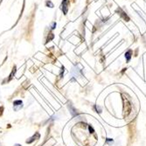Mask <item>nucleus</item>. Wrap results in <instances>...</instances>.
Returning <instances> with one entry per match:
<instances>
[{"mask_svg":"<svg viewBox=\"0 0 146 146\" xmlns=\"http://www.w3.org/2000/svg\"><path fill=\"white\" fill-rule=\"evenodd\" d=\"M123 103H124V116H127L129 113H130V110H131V104L130 102H129L128 98L125 97L124 95H123Z\"/></svg>","mask_w":146,"mask_h":146,"instance_id":"f257e3e1","label":"nucleus"},{"mask_svg":"<svg viewBox=\"0 0 146 146\" xmlns=\"http://www.w3.org/2000/svg\"><path fill=\"white\" fill-rule=\"evenodd\" d=\"M68 5H69V2L68 0H64L61 4V8H62V11L64 12V14H67L68 13Z\"/></svg>","mask_w":146,"mask_h":146,"instance_id":"f03ea898","label":"nucleus"},{"mask_svg":"<svg viewBox=\"0 0 146 146\" xmlns=\"http://www.w3.org/2000/svg\"><path fill=\"white\" fill-rule=\"evenodd\" d=\"M39 138V134L38 133V132H37V133H36V135H34L33 137H31V138H29V140H27V141H26V143H33L34 140H36V139H38Z\"/></svg>","mask_w":146,"mask_h":146,"instance_id":"7ed1b4c3","label":"nucleus"},{"mask_svg":"<svg viewBox=\"0 0 146 146\" xmlns=\"http://www.w3.org/2000/svg\"><path fill=\"white\" fill-rule=\"evenodd\" d=\"M125 57L127 59V61H129L130 60V57H131V51H129L125 54Z\"/></svg>","mask_w":146,"mask_h":146,"instance_id":"20e7f679","label":"nucleus"},{"mask_svg":"<svg viewBox=\"0 0 146 146\" xmlns=\"http://www.w3.org/2000/svg\"><path fill=\"white\" fill-rule=\"evenodd\" d=\"M13 104H14V106H17V105H22V102H21V101H15L14 102H13Z\"/></svg>","mask_w":146,"mask_h":146,"instance_id":"39448f33","label":"nucleus"},{"mask_svg":"<svg viewBox=\"0 0 146 146\" xmlns=\"http://www.w3.org/2000/svg\"><path fill=\"white\" fill-rule=\"evenodd\" d=\"M14 146H21V145H19V144H15Z\"/></svg>","mask_w":146,"mask_h":146,"instance_id":"423d86ee","label":"nucleus"},{"mask_svg":"<svg viewBox=\"0 0 146 146\" xmlns=\"http://www.w3.org/2000/svg\"><path fill=\"white\" fill-rule=\"evenodd\" d=\"M1 2H2V0H0V4H1Z\"/></svg>","mask_w":146,"mask_h":146,"instance_id":"0eeeda50","label":"nucleus"}]
</instances>
